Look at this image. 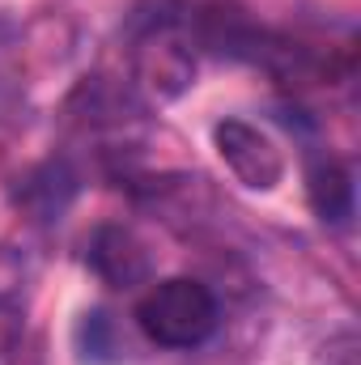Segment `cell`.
<instances>
[{"mask_svg":"<svg viewBox=\"0 0 361 365\" xmlns=\"http://www.w3.org/2000/svg\"><path fill=\"white\" fill-rule=\"evenodd\" d=\"M90 268L98 272V280H106L111 289H132L149 276V255L136 242L132 230L123 225H98L90 238Z\"/></svg>","mask_w":361,"mask_h":365,"instance_id":"277c9868","label":"cell"},{"mask_svg":"<svg viewBox=\"0 0 361 365\" xmlns=\"http://www.w3.org/2000/svg\"><path fill=\"white\" fill-rule=\"evenodd\" d=\"M191 77H195V56L183 38L179 21L158 17L136 47V86L153 102H171L191 86Z\"/></svg>","mask_w":361,"mask_h":365,"instance_id":"7a4b0ae2","label":"cell"},{"mask_svg":"<svg viewBox=\"0 0 361 365\" xmlns=\"http://www.w3.org/2000/svg\"><path fill=\"white\" fill-rule=\"evenodd\" d=\"M21 280H26V264L13 247H0V310L13 306L21 297Z\"/></svg>","mask_w":361,"mask_h":365,"instance_id":"8992f818","label":"cell"},{"mask_svg":"<svg viewBox=\"0 0 361 365\" xmlns=\"http://www.w3.org/2000/svg\"><path fill=\"white\" fill-rule=\"evenodd\" d=\"M217 323H221V310L213 289L191 276L158 280L136 302V327L158 349H195L217 331Z\"/></svg>","mask_w":361,"mask_h":365,"instance_id":"6da1fadb","label":"cell"},{"mask_svg":"<svg viewBox=\"0 0 361 365\" xmlns=\"http://www.w3.org/2000/svg\"><path fill=\"white\" fill-rule=\"evenodd\" d=\"M306 200L315 208L319 221L327 225H345L353 217V175L340 158L323 153V158H310V170H306Z\"/></svg>","mask_w":361,"mask_h":365,"instance_id":"5b68a950","label":"cell"},{"mask_svg":"<svg viewBox=\"0 0 361 365\" xmlns=\"http://www.w3.org/2000/svg\"><path fill=\"white\" fill-rule=\"evenodd\" d=\"M213 145H217V158L234 170V179L251 191H272L285 179V158L276 140L247 119H221L213 128Z\"/></svg>","mask_w":361,"mask_h":365,"instance_id":"3957f363","label":"cell"}]
</instances>
